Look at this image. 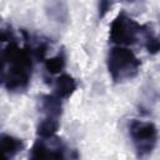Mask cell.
I'll return each instance as SVG.
<instances>
[{"label": "cell", "instance_id": "12", "mask_svg": "<svg viewBox=\"0 0 160 160\" xmlns=\"http://www.w3.org/2000/svg\"><path fill=\"white\" fill-rule=\"evenodd\" d=\"M142 36L145 40V49L150 55H156L160 52V35L154 34L150 25H144Z\"/></svg>", "mask_w": 160, "mask_h": 160}, {"label": "cell", "instance_id": "4", "mask_svg": "<svg viewBox=\"0 0 160 160\" xmlns=\"http://www.w3.org/2000/svg\"><path fill=\"white\" fill-rule=\"evenodd\" d=\"M144 25H140L136 20L130 18L126 12L121 11L110 24L109 40L120 46H131L138 42L142 35Z\"/></svg>", "mask_w": 160, "mask_h": 160}, {"label": "cell", "instance_id": "6", "mask_svg": "<svg viewBox=\"0 0 160 160\" xmlns=\"http://www.w3.org/2000/svg\"><path fill=\"white\" fill-rule=\"evenodd\" d=\"M45 14L48 19L58 25L69 22V6L66 0H45Z\"/></svg>", "mask_w": 160, "mask_h": 160}, {"label": "cell", "instance_id": "1", "mask_svg": "<svg viewBox=\"0 0 160 160\" xmlns=\"http://www.w3.org/2000/svg\"><path fill=\"white\" fill-rule=\"evenodd\" d=\"M1 82L10 94H20L28 90L34 69V54L31 45L25 41L24 46L18 44L10 28L1 30Z\"/></svg>", "mask_w": 160, "mask_h": 160}, {"label": "cell", "instance_id": "13", "mask_svg": "<svg viewBox=\"0 0 160 160\" xmlns=\"http://www.w3.org/2000/svg\"><path fill=\"white\" fill-rule=\"evenodd\" d=\"M114 1L115 0H98V16H99V19L105 18V15L112 8Z\"/></svg>", "mask_w": 160, "mask_h": 160}, {"label": "cell", "instance_id": "7", "mask_svg": "<svg viewBox=\"0 0 160 160\" xmlns=\"http://www.w3.org/2000/svg\"><path fill=\"white\" fill-rule=\"evenodd\" d=\"M39 111L44 115V118L60 119L62 115V100L54 92L41 95L39 98Z\"/></svg>", "mask_w": 160, "mask_h": 160}, {"label": "cell", "instance_id": "14", "mask_svg": "<svg viewBox=\"0 0 160 160\" xmlns=\"http://www.w3.org/2000/svg\"><path fill=\"white\" fill-rule=\"evenodd\" d=\"M125 1H128V2H134V1H136V0H125Z\"/></svg>", "mask_w": 160, "mask_h": 160}, {"label": "cell", "instance_id": "2", "mask_svg": "<svg viewBox=\"0 0 160 160\" xmlns=\"http://www.w3.org/2000/svg\"><path fill=\"white\" fill-rule=\"evenodd\" d=\"M141 61L128 46H112L106 58V68L115 84L132 80L140 71Z\"/></svg>", "mask_w": 160, "mask_h": 160}, {"label": "cell", "instance_id": "3", "mask_svg": "<svg viewBox=\"0 0 160 160\" xmlns=\"http://www.w3.org/2000/svg\"><path fill=\"white\" fill-rule=\"evenodd\" d=\"M129 136L138 158H146L156 148L159 131L154 122L132 119L128 126Z\"/></svg>", "mask_w": 160, "mask_h": 160}, {"label": "cell", "instance_id": "8", "mask_svg": "<svg viewBox=\"0 0 160 160\" xmlns=\"http://www.w3.org/2000/svg\"><path fill=\"white\" fill-rule=\"evenodd\" d=\"M78 89V81L70 74H60L54 81V94L62 101L71 98Z\"/></svg>", "mask_w": 160, "mask_h": 160}, {"label": "cell", "instance_id": "10", "mask_svg": "<svg viewBox=\"0 0 160 160\" xmlns=\"http://www.w3.org/2000/svg\"><path fill=\"white\" fill-rule=\"evenodd\" d=\"M60 128V119L56 118H44L39 120L36 126V135L41 139H49L55 136Z\"/></svg>", "mask_w": 160, "mask_h": 160}, {"label": "cell", "instance_id": "9", "mask_svg": "<svg viewBox=\"0 0 160 160\" xmlns=\"http://www.w3.org/2000/svg\"><path fill=\"white\" fill-rule=\"evenodd\" d=\"M24 149V141L10 134L2 132L0 135V150L5 160L15 158Z\"/></svg>", "mask_w": 160, "mask_h": 160}, {"label": "cell", "instance_id": "11", "mask_svg": "<svg viewBox=\"0 0 160 160\" xmlns=\"http://www.w3.org/2000/svg\"><path fill=\"white\" fill-rule=\"evenodd\" d=\"M44 66H45V70L49 75L61 72L66 66V52H65V50L61 49L56 55L45 59Z\"/></svg>", "mask_w": 160, "mask_h": 160}, {"label": "cell", "instance_id": "5", "mask_svg": "<svg viewBox=\"0 0 160 160\" xmlns=\"http://www.w3.org/2000/svg\"><path fill=\"white\" fill-rule=\"evenodd\" d=\"M66 150V145L58 136L49 139L38 138L30 149L29 156L30 159H64Z\"/></svg>", "mask_w": 160, "mask_h": 160}]
</instances>
